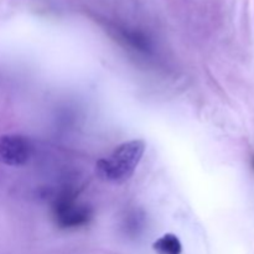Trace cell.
<instances>
[{
    "label": "cell",
    "instance_id": "6da1fadb",
    "mask_svg": "<svg viewBox=\"0 0 254 254\" xmlns=\"http://www.w3.org/2000/svg\"><path fill=\"white\" fill-rule=\"evenodd\" d=\"M145 149L146 144L141 139L124 141L112 151L108 158L97 161L96 174L106 183H126L135 173Z\"/></svg>",
    "mask_w": 254,
    "mask_h": 254
},
{
    "label": "cell",
    "instance_id": "3957f363",
    "mask_svg": "<svg viewBox=\"0 0 254 254\" xmlns=\"http://www.w3.org/2000/svg\"><path fill=\"white\" fill-rule=\"evenodd\" d=\"M153 251L156 254H181L183 245L174 233H165L153 243Z\"/></svg>",
    "mask_w": 254,
    "mask_h": 254
},
{
    "label": "cell",
    "instance_id": "7a4b0ae2",
    "mask_svg": "<svg viewBox=\"0 0 254 254\" xmlns=\"http://www.w3.org/2000/svg\"><path fill=\"white\" fill-rule=\"evenodd\" d=\"M34 151L31 140L22 134L0 135V163L7 166H22L30 161Z\"/></svg>",
    "mask_w": 254,
    "mask_h": 254
}]
</instances>
